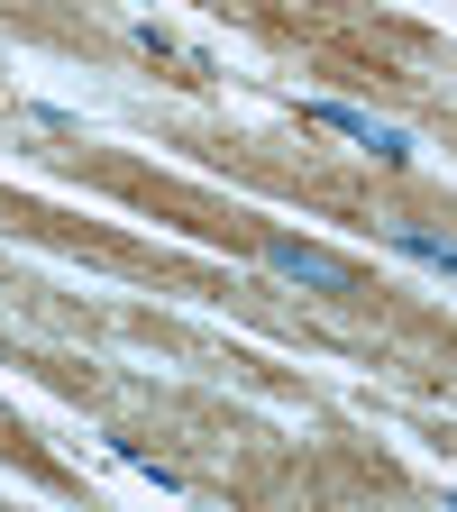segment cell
<instances>
[{
	"label": "cell",
	"instance_id": "6da1fadb",
	"mask_svg": "<svg viewBox=\"0 0 457 512\" xmlns=\"http://www.w3.org/2000/svg\"><path fill=\"white\" fill-rule=\"evenodd\" d=\"M266 256H275V266H284V275H302V284H320V293H357V275L339 266V256H320V247H293V238H275Z\"/></svg>",
	"mask_w": 457,
	"mask_h": 512
},
{
	"label": "cell",
	"instance_id": "7a4b0ae2",
	"mask_svg": "<svg viewBox=\"0 0 457 512\" xmlns=\"http://www.w3.org/2000/svg\"><path fill=\"white\" fill-rule=\"evenodd\" d=\"M394 247H403V256H421V266H448V275H457V247H448V238H430V229H403Z\"/></svg>",
	"mask_w": 457,
	"mask_h": 512
}]
</instances>
